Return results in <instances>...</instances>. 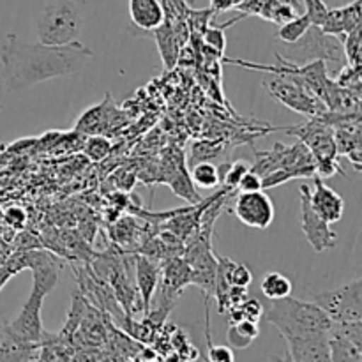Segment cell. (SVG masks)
I'll return each mask as SVG.
<instances>
[{
	"label": "cell",
	"mask_w": 362,
	"mask_h": 362,
	"mask_svg": "<svg viewBox=\"0 0 362 362\" xmlns=\"http://www.w3.org/2000/svg\"><path fill=\"white\" fill-rule=\"evenodd\" d=\"M92 57L94 52L80 41L52 46L21 41L18 35L9 34L0 45V62L9 90H21L53 78L78 73Z\"/></svg>",
	"instance_id": "6da1fadb"
},
{
	"label": "cell",
	"mask_w": 362,
	"mask_h": 362,
	"mask_svg": "<svg viewBox=\"0 0 362 362\" xmlns=\"http://www.w3.org/2000/svg\"><path fill=\"white\" fill-rule=\"evenodd\" d=\"M264 317L274 325L281 336L299 332H329L332 320L317 303L288 296L271 300V306L264 310Z\"/></svg>",
	"instance_id": "7a4b0ae2"
},
{
	"label": "cell",
	"mask_w": 362,
	"mask_h": 362,
	"mask_svg": "<svg viewBox=\"0 0 362 362\" xmlns=\"http://www.w3.org/2000/svg\"><path fill=\"white\" fill-rule=\"evenodd\" d=\"M83 28L81 11L73 0H57L41 11L35 23L39 42L64 46L80 39Z\"/></svg>",
	"instance_id": "3957f363"
},
{
	"label": "cell",
	"mask_w": 362,
	"mask_h": 362,
	"mask_svg": "<svg viewBox=\"0 0 362 362\" xmlns=\"http://www.w3.org/2000/svg\"><path fill=\"white\" fill-rule=\"evenodd\" d=\"M288 133L296 134L300 144L306 145L315 159V170L318 177H334L336 173L343 175V170L338 163V148L334 141V127L322 120L320 117H311V120L300 126L290 127Z\"/></svg>",
	"instance_id": "277c9868"
},
{
	"label": "cell",
	"mask_w": 362,
	"mask_h": 362,
	"mask_svg": "<svg viewBox=\"0 0 362 362\" xmlns=\"http://www.w3.org/2000/svg\"><path fill=\"white\" fill-rule=\"evenodd\" d=\"M264 87L269 94L286 108L299 112L303 115L320 117L327 112L325 103L300 80L297 74H276L271 73L267 80H264Z\"/></svg>",
	"instance_id": "5b68a950"
},
{
	"label": "cell",
	"mask_w": 362,
	"mask_h": 362,
	"mask_svg": "<svg viewBox=\"0 0 362 362\" xmlns=\"http://www.w3.org/2000/svg\"><path fill=\"white\" fill-rule=\"evenodd\" d=\"M283 57V55H281ZM292 62H311V60H334V62L345 64V49L343 41L338 35H331L322 30L320 27L311 25L306 34L299 41L290 45L288 57H283Z\"/></svg>",
	"instance_id": "8992f818"
},
{
	"label": "cell",
	"mask_w": 362,
	"mask_h": 362,
	"mask_svg": "<svg viewBox=\"0 0 362 362\" xmlns=\"http://www.w3.org/2000/svg\"><path fill=\"white\" fill-rule=\"evenodd\" d=\"M313 303H317L332 322H357L362 320V279L331 292L315 293Z\"/></svg>",
	"instance_id": "52a82bcc"
},
{
	"label": "cell",
	"mask_w": 362,
	"mask_h": 362,
	"mask_svg": "<svg viewBox=\"0 0 362 362\" xmlns=\"http://www.w3.org/2000/svg\"><path fill=\"white\" fill-rule=\"evenodd\" d=\"M300 191V223H303V232L304 237L308 239V243L311 244L317 253H322V251L329 250V247L336 246V240H338V235H336L334 230L331 228V223L325 221L324 218L317 214L313 211L310 204V186L308 184H303L299 187Z\"/></svg>",
	"instance_id": "ba28073f"
},
{
	"label": "cell",
	"mask_w": 362,
	"mask_h": 362,
	"mask_svg": "<svg viewBox=\"0 0 362 362\" xmlns=\"http://www.w3.org/2000/svg\"><path fill=\"white\" fill-rule=\"evenodd\" d=\"M329 350L331 361H362V320L332 322L329 329Z\"/></svg>",
	"instance_id": "9c48e42d"
},
{
	"label": "cell",
	"mask_w": 362,
	"mask_h": 362,
	"mask_svg": "<svg viewBox=\"0 0 362 362\" xmlns=\"http://www.w3.org/2000/svg\"><path fill=\"white\" fill-rule=\"evenodd\" d=\"M233 214L250 228L265 230L274 221V205L264 189L239 193L233 204Z\"/></svg>",
	"instance_id": "30bf717a"
},
{
	"label": "cell",
	"mask_w": 362,
	"mask_h": 362,
	"mask_svg": "<svg viewBox=\"0 0 362 362\" xmlns=\"http://www.w3.org/2000/svg\"><path fill=\"white\" fill-rule=\"evenodd\" d=\"M286 341L288 359L296 362H329V332H299V334L281 336Z\"/></svg>",
	"instance_id": "8fae6325"
},
{
	"label": "cell",
	"mask_w": 362,
	"mask_h": 362,
	"mask_svg": "<svg viewBox=\"0 0 362 362\" xmlns=\"http://www.w3.org/2000/svg\"><path fill=\"white\" fill-rule=\"evenodd\" d=\"M310 204L313 211L327 223L341 221L345 202L332 187L325 186L318 175H313V186H310Z\"/></svg>",
	"instance_id": "7c38bea8"
},
{
	"label": "cell",
	"mask_w": 362,
	"mask_h": 362,
	"mask_svg": "<svg viewBox=\"0 0 362 362\" xmlns=\"http://www.w3.org/2000/svg\"><path fill=\"white\" fill-rule=\"evenodd\" d=\"M361 11L362 0H354L349 6L329 9L324 21H322L320 28L324 32H327V34L338 35V37L343 39V35L352 32L354 28L361 27Z\"/></svg>",
	"instance_id": "4fadbf2b"
},
{
	"label": "cell",
	"mask_w": 362,
	"mask_h": 362,
	"mask_svg": "<svg viewBox=\"0 0 362 362\" xmlns=\"http://www.w3.org/2000/svg\"><path fill=\"white\" fill-rule=\"evenodd\" d=\"M134 281H136L138 293L141 297V308L144 313H151V303L154 292L158 290L159 278H161V269L156 262H152L147 257H136V264H134Z\"/></svg>",
	"instance_id": "5bb4252c"
},
{
	"label": "cell",
	"mask_w": 362,
	"mask_h": 362,
	"mask_svg": "<svg viewBox=\"0 0 362 362\" xmlns=\"http://www.w3.org/2000/svg\"><path fill=\"white\" fill-rule=\"evenodd\" d=\"M129 16L141 30H156L166 20L165 0H129Z\"/></svg>",
	"instance_id": "9a60e30c"
},
{
	"label": "cell",
	"mask_w": 362,
	"mask_h": 362,
	"mask_svg": "<svg viewBox=\"0 0 362 362\" xmlns=\"http://www.w3.org/2000/svg\"><path fill=\"white\" fill-rule=\"evenodd\" d=\"M154 32L163 62L166 64V69H172L177 62V55H179V42H177L175 28H173V25L166 18L163 25H159Z\"/></svg>",
	"instance_id": "2e32d148"
},
{
	"label": "cell",
	"mask_w": 362,
	"mask_h": 362,
	"mask_svg": "<svg viewBox=\"0 0 362 362\" xmlns=\"http://www.w3.org/2000/svg\"><path fill=\"white\" fill-rule=\"evenodd\" d=\"M258 322H251L243 318L239 322H233L228 327V343L233 349L244 350L253 343V339L258 336Z\"/></svg>",
	"instance_id": "e0dca14e"
},
{
	"label": "cell",
	"mask_w": 362,
	"mask_h": 362,
	"mask_svg": "<svg viewBox=\"0 0 362 362\" xmlns=\"http://www.w3.org/2000/svg\"><path fill=\"white\" fill-rule=\"evenodd\" d=\"M262 292L269 300L292 296V281L281 272H267L262 279Z\"/></svg>",
	"instance_id": "ac0fdd59"
},
{
	"label": "cell",
	"mask_w": 362,
	"mask_h": 362,
	"mask_svg": "<svg viewBox=\"0 0 362 362\" xmlns=\"http://www.w3.org/2000/svg\"><path fill=\"white\" fill-rule=\"evenodd\" d=\"M311 27V21L308 18L306 13L303 14H297L293 16L292 20L285 21V23L279 25V30H278V39L279 41L286 42V45H292V42L299 41L304 34H306L308 28Z\"/></svg>",
	"instance_id": "d6986e66"
},
{
	"label": "cell",
	"mask_w": 362,
	"mask_h": 362,
	"mask_svg": "<svg viewBox=\"0 0 362 362\" xmlns=\"http://www.w3.org/2000/svg\"><path fill=\"white\" fill-rule=\"evenodd\" d=\"M223 175L219 173V168L212 165L211 161H198L191 170V180L205 189H212L221 182Z\"/></svg>",
	"instance_id": "ffe728a7"
},
{
	"label": "cell",
	"mask_w": 362,
	"mask_h": 362,
	"mask_svg": "<svg viewBox=\"0 0 362 362\" xmlns=\"http://www.w3.org/2000/svg\"><path fill=\"white\" fill-rule=\"evenodd\" d=\"M343 49H345V59L350 66L361 67V27L354 28L346 35H343Z\"/></svg>",
	"instance_id": "44dd1931"
},
{
	"label": "cell",
	"mask_w": 362,
	"mask_h": 362,
	"mask_svg": "<svg viewBox=\"0 0 362 362\" xmlns=\"http://www.w3.org/2000/svg\"><path fill=\"white\" fill-rule=\"evenodd\" d=\"M110 148H112V144H110L108 138L105 136H90L87 138L83 145V152L92 159V161H101L108 156Z\"/></svg>",
	"instance_id": "7402d4cb"
},
{
	"label": "cell",
	"mask_w": 362,
	"mask_h": 362,
	"mask_svg": "<svg viewBox=\"0 0 362 362\" xmlns=\"http://www.w3.org/2000/svg\"><path fill=\"white\" fill-rule=\"evenodd\" d=\"M334 81L339 87L361 90V67H354L350 66V64H345L341 73L338 74V78H336Z\"/></svg>",
	"instance_id": "603a6c76"
},
{
	"label": "cell",
	"mask_w": 362,
	"mask_h": 362,
	"mask_svg": "<svg viewBox=\"0 0 362 362\" xmlns=\"http://www.w3.org/2000/svg\"><path fill=\"white\" fill-rule=\"evenodd\" d=\"M243 16H244V14H240V16L235 18V20H230V23L240 20ZM230 23L223 25L221 28H207V30H205V42H207V45L211 46L212 49H214V52H218V53L225 52L226 41H225V32H223V30H225V28L228 27Z\"/></svg>",
	"instance_id": "cb8c5ba5"
},
{
	"label": "cell",
	"mask_w": 362,
	"mask_h": 362,
	"mask_svg": "<svg viewBox=\"0 0 362 362\" xmlns=\"http://www.w3.org/2000/svg\"><path fill=\"white\" fill-rule=\"evenodd\" d=\"M304 7H306V14L308 18H310L311 25L320 27L325 14H327L329 11V7L325 6L324 0H304Z\"/></svg>",
	"instance_id": "d4e9b609"
},
{
	"label": "cell",
	"mask_w": 362,
	"mask_h": 362,
	"mask_svg": "<svg viewBox=\"0 0 362 362\" xmlns=\"http://www.w3.org/2000/svg\"><path fill=\"white\" fill-rule=\"evenodd\" d=\"M235 189L239 191V193H250V191L264 189V187H262V177L250 168L243 177H240Z\"/></svg>",
	"instance_id": "484cf974"
},
{
	"label": "cell",
	"mask_w": 362,
	"mask_h": 362,
	"mask_svg": "<svg viewBox=\"0 0 362 362\" xmlns=\"http://www.w3.org/2000/svg\"><path fill=\"white\" fill-rule=\"evenodd\" d=\"M251 166L247 165L246 161H235L232 166L228 168V172L225 173V177H223V180H225L226 187H230V189H235L237 184H239L240 177L244 175V173L250 170Z\"/></svg>",
	"instance_id": "4316f807"
},
{
	"label": "cell",
	"mask_w": 362,
	"mask_h": 362,
	"mask_svg": "<svg viewBox=\"0 0 362 362\" xmlns=\"http://www.w3.org/2000/svg\"><path fill=\"white\" fill-rule=\"evenodd\" d=\"M239 310L243 311V317L246 318V320L258 322L264 317V306H262L257 299H247L246 297V299L239 304Z\"/></svg>",
	"instance_id": "83f0119b"
},
{
	"label": "cell",
	"mask_w": 362,
	"mask_h": 362,
	"mask_svg": "<svg viewBox=\"0 0 362 362\" xmlns=\"http://www.w3.org/2000/svg\"><path fill=\"white\" fill-rule=\"evenodd\" d=\"M209 361L212 362H232L235 359V354L230 346L225 345H214V343L209 341V352H207Z\"/></svg>",
	"instance_id": "f1b7e54d"
},
{
	"label": "cell",
	"mask_w": 362,
	"mask_h": 362,
	"mask_svg": "<svg viewBox=\"0 0 362 362\" xmlns=\"http://www.w3.org/2000/svg\"><path fill=\"white\" fill-rule=\"evenodd\" d=\"M6 219H7V223H11L13 226L20 228V226H23V223H25V212L21 211V209L13 207L6 212Z\"/></svg>",
	"instance_id": "f546056e"
},
{
	"label": "cell",
	"mask_w": 362,
	"mask_h": 362,
	"mask_svg": "<svg viewBox=\"0 0 362 362\" xmlns=\"http://www.w3.org/2000/svg\"><path fill=\"white\" fill-rule=\"evenodd\" d=\"M278 2L286 4V6H292L296 11H300V2H299V0H278Z\"/></svg>",
	"instance_id": "4dcf8cb0"
}]
</instances>
